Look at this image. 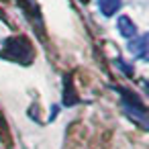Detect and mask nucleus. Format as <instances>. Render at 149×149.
Segmentation results:
<instances>
[{
	"label": "nucleus",
	"mask_w": 149,
	"mask_h": 149,
	"mask_svg": "<svg viewBox=\"0 0 149 149\" xmlns=\"http://www.w3.org/2000/svg\"><path fill=\"white\" fill-rule=\"evenodd\" d=\"M123 6V0H98V8L104 17L116 15V10Z\"/></svg>",
	"instance_id": "7ed1b4c3"
},
{
	"label": "nucleus",
	"mask_w": 149,
	"mask_h": 149,
	"mask_svg": "<svg viewBox=\"0 0 149 149\" xmlns=\"http://www.w3.org/2000/svg\"><path fill=\"white\" fill-rule=\"evenodd\" d=\"M145 43H147V37H139L131 43V51L137 55V57H147V49H145Z\"/></svg>",
	"instance_id": "20e7f679"
},
{
	"label": "nucleus",
	"mask_w": 149,
	"mask_h": 149,
	"mask_svg": "<svg viewBox=\"0 0 149 149\" xmlns=\"http://www.w3.org/2000/svg\"><path fill=\"white\" fill-rule=\"evenodd\" d=\"M116 27H118V33L123 35V37H127V39H135L137 37V25L129 19V17H118V21H116Z\"/></svg>",
	"instance_id": "f03ea898"
},
{
	"label": "nucleus",
	"mask_w": 149,
	"mask_h": 149,
	"mask_svg": "<svg viewBox=\"0 0 149 149\" xmlns=\"http://www.w3.org/2000/svg\"><path fill=\"white\" fill-rule=\"evenodd\" d=\"M76 92H74V88H72V80L70 78H65V90H63V104L65 106H72V104H76Z\"/></svg>",
	"instance_id": "39448f33"
},
{
	"label": "nucleus",
	"mask_w": 149,
	"mask_h": 149,
	"mask_svg": "<svg viewBox=\"0 0 149 149\" xmlns=\"http://www.w3.org/2000/svg\"><path fill=\"white\" fill-rule=\"evenodd\" d=\"M4 53L19 63H29L33 59V47L25 37H10L4 43Z\"/></svg>",
	"instance_id": "f257e3e1"
},
{
	"label": "nucleus",
	"mask_w": 149,
	"mask_h": 149,
	"mask_svg": "<svg viewBox=\"0 0 149 149\" xmlns=\"http://www.w3.org/2000/svg\"><path fill=\"white\" fill-rule=\"evenodd\" d=\"M82 2H88V0H82Z\"/></svg>",
	"instance_id": "423d86ee"
}]
</instances>
